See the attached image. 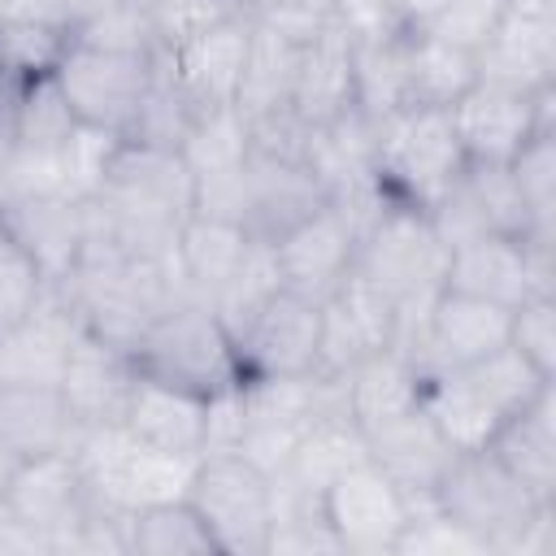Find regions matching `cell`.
Instances as JSON below:
<instances>
[{"mask_svg": "<svg viewBox=\"0 0 556 556\" xmlns=\"http://www.w3.org/2000/svg\"><path fill=\"white\" fill-rule=\"evenodd\" d=\"M543 387H552V378L504 343L482 361L421 374V408L456 452H478Z\"/></svg>", "mask_w": 556, "mask_h": 556, "instance_id": "obj_1", "label": "cell"}, {"mask_svg": "<svg viewBox=\"0 0 556 556\" xmlns=\"http://www.w3.org/2000/svg\"><path fill=\"white\" fill-rule=\"evenodd\" d=\"M130 361L135 374L204 400L243 382L239 348L217 321L208 300H182L165 308L156 321H148L143 334L130 343Z\"/></svg>", "mask_w": 556, "mask_h": 556, "instance_id": "obj_2", "label": "cell"}, {"mask_svg": "<svg viewBox=\"0 0 556 556\" xmlns=\"http://www.w3.org/2000/svg\"><path fill=\"white\" fill-rule=\"evenodd\" d=\"M400 313V330L426 313V304L443 291L447 269V243L430 226L421 208L382 204L374 222L356 235V261H352Z\"/></svg>", "mask_w": 556, "mask_h": 556, "instance_id": "obj_3", "label": "cell"}, {"mask_svg": "<svg viewBox=\"0 0 556 556\" xmlns=\"http://www.w3.org/2000/svg\"><path fill=\"white\" fill-rule=\"evenodd\" d=\"M460 169L465 152L447 109H400L374 126V178L391 204L430 213Z\"/></svg>", "mask_w": 556, "mask_h": 556, "instance_id": "obj_4", "label": "cell"}, {"mask_svg": "<svg viewBox=\"0 0 556 556\" xmlns=\"http://www.w3.org/2000/svg\"><path fill=\"white\" fill-rule=\"evenodd\" d=\"M74 460L96 504L135 513L161 500H187L200 456L156 452L139 443L122 421H104V426H83L74 443Z\"/></svg>", "mask_w": 556, "mask_h": 556, "instance_id": "obj_5", "label": "cell"}, {"mask_svg": "<svg viewBox=\"0 0 556 556\" xmlns=\"http://www.w3.org/2000/svg\"><path fill=\"white\" fill-rule=\"evenodd\" d=\"M456 526H465L486 552L500 556H517L521 534L534 526V517L547 508L543 500H534L500 460L491 447L478 452H456L443 469V478L434 482L430 495ZM556 504V500H552Z\"/></svg>", "mask_w": 556, "mask_h": 556, "instance_id": "obj_6", "label": "cell"}, {"mask_svg": "<svg viewBox=\"0 0 556 556\" xmlns=\"http://www.w3.org/2000/svg\"><path fill=\"white\" fill-rule=\"evenodd\" d=\"M187 504L208 526L222 556H265L274 530V478L239 452H204L195 460Z\"/></svg>", "mask_w": 556, "mask_h": 556, "instance_id": "obj_7", "label": "cell"}, {"mask_svg": "<svg viewBox=\"0 0 556 556\" xmlns=\"http://www.w3.org/2000/svg\"><path fill=\"white\" fill-rule=\"evenodd\" d=\"M152 56H156V48L152 52H109V48L70 39L52 78L83 126L126 139L135 126V113L143 104L148 78H152Z\"/></svg>", "mask_w": 556, "mask_h": 556, "instance_id": "obj_8", "label": "cell"}, {"mask_svg": "<svg viewBox=\"0 0 556 556\" xmlns=\"http://www.w3.org/2000/svg\"><path fill=\"white\" fill-rule=\"evenodd\" d=\"M443 291H460L500 308H517L526 295H552V243L521 235H478L447 248Z\"/></svg>", "mask_w": 556, "mask_h": 556, "instance_id": "obj_9", "label": "cell"}, {"mask_svg": "<svg viewBox=\"0 0 556 556\" xmlns=\"http://www.w3.org/2000/svg\"><path fill=\"white\" fill-rule=\"evenodd\" d=\"M447 113L465 165H508L539 130L552 126V87L526 96L495 83H473Z\"/></svg>", "mask_w": 556, "mask_h": 556, "instance_id": "obj_10", "label": "cell"}, {"mask_svg": "<svg viewBox=\"0 0 556 556\" xmlns=\"http://www.w3.org/2000/svg\"><path fill=\"white\" fill-rule=\"evenodd\" d=\"M321 517L339 552L382 556L395 552V539L408 521V495L365 456L321 491Z\"/></svg>", "mask_w": 556, "mask_h": 556, "instance_id": "obj_11", "label": "cell"}, {"mask_svg": "<svg viewBox=\"0 0 556 556\" xmlns=\"http://www.w3.org/2000/svg\"><path fill=\"white\" fill-rule=\"evenodd\" d=\"M478 83L539 96L556 70V0H504L491 39L473 52Z\"/></svg>", "mask_w": 556, "mask_h": 556, "instance_id": "obj_12", "label": "cell"}, {"mask_svg": "<svg viewBox=\"0 0 556 556\" xmlns=\"http://www.w3.org/2000/svg\"><path fill=\"white\" fill-rule=\"evenodd\" d=\"M400 313L395 304L352 265L348 278L334 287V295L321 304V348H317V374L343 378L356 361L369 352L395 348Z\"/></svg>", "mask_w": 556, "mask_h": 556, "instance_id": "obj_13", "label": "cell"}, {"mask_svg": "<svg viewBox=\"0 0 556 556\" xmlns=\"http://www.w3.org/2000/svg\"><path fill=\"white\" fill-rule=\"evenodd\" d=\"M83 313L65 282H48L43 300L13 326H0V382L61 387L70 348L83 334Z\"/></svg>", "mask_w": 556, "mask_h": 556, "instance_id": "obj_14", "label": "cell"}, {"mask_svg": "<svg viewBox=\"0 0 556 556\" xmlns=\"http://www.w3.org/2000/svg\"><path fill=\"white\" fill-rule=\"evenodd\" d=\"M269 248H274L282 291L326 304L356 261V226L334 204H321L317 213L295 222L287 235H278Z\"/></svg>", "mask_w": 556, "mask_h": 556, "instance_id": "obj_15", "label": "cell"}, {"mask_svg": "<svg viewBox=\"0 0 556 556\" xmlns=\"http://www.w3.org/2000/svg\"><path fill=\"white\" fill-rule=\"evenodd\" d=\"M243 378H287V374H317V348H321V304L274 291L265 308L248 321V330L235 339Z\"/></svg>", "mask_w": 556, "mask_h": 556, "instance_id": "obj_16", "label": "cell"}, {"mask_svg": "<svg viewBox=\"0 0 556 556\" xmlns=\"http://www.w3.org/2000/svg\"><path fill=\"white\" fill-rule=\"evenodd\" d=\"M321 204H330V200L304 161L269 156L256 148L248 152L243 187H239V226L252 239L274 243L278 235H287L295 222H304Z\"/></svg>", "mask_w": 556, "mask_h": 556, "instance_id": "obj_17", "label": "cell"}, {"mask_svg": "<svg viewBox=\"0 0 556 556\" xmlns=\"http://www.w3.org/2000/svg\"><path fill=\"white\" fill-rule=\"evenodd\" d=\"M0 500L17 517H26L35 530H43L52 539V552H61L70 530L91 508V495H87V482L78 473L74 452H52V456H35V460H17Z\"/></svg>", "mask_w": 556, "mask_h": 556, "instance_id": "obj_18", "label": "cell"}, {"mask_svg": "<svg viewBox=\"0 0 556 556\" xmlns=\"http://www.w3.org/2000/svg\"><path fill=\"white\" fill-rule=\"evenodd\" d=\"M248 48H252V22L248 17H222V22L204 26L200 35L182 39L178 48H169L174 74H178L195 113L235 104L239 78L248 65Z\"/></svg>", "mask_w": 556, "mask_h": 556, "instance_id": "obj_19", "label": "cell"}, {"mask_svg": "<svg viewBox=\"0 0 556 556\" xmlns=\"http://www.w3.org/2000/svg\"><path fill=\"white\" fill-rule=\"evenodd\" d=\"M122 426L139 443H148L156 452L204 456V443H208V400L135 374V382L126 391V404H122Z\"/></svg>", "mask_w": 556, "mask_h": 556, "instance_id": "obj_20", "label": "cell"}, {"mask_svg": "<svg viewBox=\"0 0 556 556\" xmlns=\"http://www.w3.org/2000/svg\"><path fill=\"white\" fill-rule=\"evenodd\" d=\"M78 434H83V421L74 417L61 387L0 382V447L13 460L74 452Z\"/></svg>", "mask_w": 556, "mask_h": 556, "instance_id": "obj_21", "label": "cell"}, {"mask_svg": "<svg viewBox=\"0 0 556 556\" xmlns=\"http://www.w3.org/2000/svg\"><path fill=\"white\" fill-rule=\"evenodd\" d=\"M365 447H369V460L408 500H430L434 495V482L443 478L447 460L456 456V447L439 434V426L426 417V408L400 413V417L365 430Z\"/></svg>", "mask_w": 556, "mask_h": 556, "instance_id": "obj_22", "label": "cell"}, {"mask_svg": "<svg viewBox=\"0 0 556 556\" xmlns=\"http://www.w3.org/2000/svg\"><path fill=\"white\" fill-rule=\"evenodd\" d=\"M135 382V361L126 348L83 330L78 343L70 348L65 374H61V391L74 408V417L83 426H104V421H122V404L126 391Z\"/></svg>", "mask_w": 556, "mask_h": 556, "instance_id": "obj_23", "label": "cell"}, {"mask_svg": "<svg viewBox=\"0 0 556 556\" xmlns=\"http://www.w3.org/2000/svg\"><path fill=\"white\" fill-rule=\"evenodd\" d=\"M495 460L543 504L556 500V395L543 387L521 413H513L486 443Z\"/></svg>", "mask_w": 556, "mask_h": 556, "instance_id": "obj_24", "label": "cell"}, {"mask_svg": "<svg viewBox=\"0 0 556 556\" xmlns=\"http://www.w3.org/2000/svg\"><path fill=\"white\" fill-rule=\"evenodd\" d=\"M352 104H356V87H352V43H348V35L330 22L321 35H313V39L300 48L291 113L313 130V126L334 122V117L348 113Z\"/></svg>", "mask_w": 556, "mask_h": 556, "instance_id": "obj_25", "label": "cell"}, {"mask_svg": "<svg viewBox=\"0 0 556 556\" xmlns=\"http://www.w3.org/2000/svg\"><path fill=\"white\" fill-rule=\"evenodd\" d=\"M0 222L30 248L43 265L48 282L70 278L83 256V200L74 195H22L13 200Z\"/></svg>", "mask_w": 556, "mask_h": 556, "instance_id": "obj_26", "label": "cell"}, {"mask_svg": "<svg viewBox=\"0 0 556 556\" xmlns=\"http://www.w3.org/2000/svg\"><path fill=\"white\" fill-rule=\"evenodd\" d=\"M343 400H348V417L361 430H374L400 413L421 408V369L400 348L369 352L343 374Z\"/></svg>", "mask_w": 556, "mask_h": 556, "instance_id": "obj_27", "label": "cell"}, {"mask_svg": "<svg viewBox=\"0 0 556 556\" xmlns=\"http://www.w3.org/2000/svg\"><path fill=\"white\" fill-rule=\"evenodd\" d=\"M369 447H365V430L348 417V413H330V417H317L304 439L295 443L291 460L274 473V486L278 491H295V495H308V500H321V491L343 473L352 469L356 460H365Z\"/></svg>", "mask_w": 556, "mask_h": 556, "instance_id": "obj_28", "label": "cell"}, {"mask_svg": "<svg viewBox=\"0 0 556 556\" xmlns=\"http://www.w3.org/2000/svg\"><path fill=\"white\" fill-rule=\"evenodd\" d=\"M300 48L295 39H287L282 30L252 22V48H248V65L239 78V96L235 109L248 126L291 113V91H295V65H300Z\"/></svg>", "mask_w": 556, "mask_h": 556, "instance_id": "obj_29", "label": "cell"}, {"mask_svg": "<svg viewBox=\"0 0 556 556\" xmlns=\"http://www.w3.org/2000/svg\"><path fill=\"white\" fill-rule=\"evenodd\" d=\"M478 83V56L430 30H408L404 43V96L408 109H452Z\"/></svg>", "mask_w": 556, "mask_h": 556, "instance_id": "obj_30", "label": "cell"}, {"mask_svg": "<svg viewBox=\"0 0 556 556\" xmlns=\"http://www.w3.org/2000/svg\"><path fill=\"white\" fill-rule=\"evenodd\" d=\"M248 243L252 235L239 226V222H226V217H204V213H191L178 230V269L191 287L195 300H213L226 278L239 269V261L248 256Z\"/></svg>", "mask_w": 556, "mask_h": 556, "instance_id": "obj_31", "label": "cell"}, {"mask_svg": "<svg viewBox=\"0 0 556 556\" xmlns=\"http://www.w3.org/2000/svg\"><path fill=\"white\" fill-rule=\"evenodd\" d=\"M74 130H78V117H74L70 100L61 96L56 78L52 74L30 78L26 83V96H22V122H17V152L13 156L61 169V156H65V143H70Z\"/></svg>", "mask_w": 556, "mask_h": 556, "instance_id": "obj_32", "label": "cell"}, {"mask_svg": "<svg viewBox=\"0 0 556 556\" xmlns=\"http://www.w3.org/2000/svg\"><path fill=\"white\" fill-rule=\"evenodd\" d=\"M130 552L135 556H222L208 526L187 500H161L130 513Z\"/></svg>", "mask_w": 556, "mask_h": 556, "instance_id": "obj_33", "label": "cell"}, {"mask_svg": "<svg viewBox=\"0 0 556 556\" xmlns=\"http://www.w3.org/2000/svg\"><path fill=\"white\" fill-rule=\"evenodd\" d=\"M278 287H282V282H278L274 248H269L265 239H252V243H248V256L239 261V269L226 278V287H222L208 304H213L217 321L226 326V334L239 339V334L248 330V321L265 308V300H269Z\"/></svg>", "mask_w": 556, "mask_h": 556, "instance_id": "obj_34", "label": "cell"}, {"mask_svg": "<svg viewBox=\"0 0 556 556\" xmlns=\"http://www.w3.org/2000/svg\"><path fill=\"white\" fill-rule=\"evenodd\" d=\"M513 187L521 195V208L530 217L534 243H552V204H556V130H539L513 161H508Z\"/></svg>", "mask_w": 556, "mask_h": 556, "instance_id": "obj_35", "label": "cell"}, {"mask_svg": "<svg viewBox=\"0 0 556 556\" xmlns=\"http://www.w3.org/2000/svg\"><path fill=\"white\" fill-rule=\"evenodd\" d=\"M395 552L400 556H491L434 500H408V521L395 539Z\"/></svg>", "mask_w": 556, "mask_h": 556, "instance_id": "obj_36", "label": "cell"}, {"mask_svg": "<svg viewBox=\"0 0 556 556\" xmlns=\"http://www.w3.org/2000/svg\"><path fill=\"white\" fill-rule=\"evenodd\" d=\"M48 291L43 265L30 256V248L0 222V326L22 321Z\"/></svg>", "mask_w": 556, "mask_h": 556, "instance_id": "obj_37", "label": "cell"}, {"mask_svg": "<svg viewBox=\"0 0 556 556\" xmlns=\"http://www.w3.org/2000/svg\"><path fill=\"white\" fill-rule=\"evenodd\" d=\"M70 35L39 22H0V65L17 78H43L56 70Z\"/></svg>", "mask_w": 556, "mask_h": 556, "instance_id": "obj_38", "label": "cell"}, {"mask_svg": "<svg viewBox=\"0 0 556 556\" xmlns=\"http://www.w3.org/2000/svg\"><path fill=\"white\" fill-rule=\"evenodd\" d=\"M508 348H517L534 369H543L552 378V365H556V304H552L547 291L526 295L508 313Z\"/></svg>", "mask_w": 556, "mask_h": 556, "instance_id": "obj_39", "label": "cell"}, {"mask_svg": "<svg viewBox=\"0 0 556 556\" xmlns=\"http://www.w3.org/2000/svg\"><path fill=\"white\" fill-rule=\"evenodd\" d=\"M117 143H122L117 135H109V130H96V126H83V122H78V130L70 135L65 156H61L65 191H70L74 200H91V195L100 191L104 169H109V161H113Z\"/></svg>", "mask_w": 556, "mask_h": 556, "instance_id": "obj_40", "label": "cell"}, {"mask_svg": "<svg viewBox=\"0 0 556 556\" xmlns=\"http://www.w3.org/2000/svg\"><path fill=\"white\" fill-rule=\"evenodd\" d=\"M500 13H504V0H443V9H439L421 30H430V35H439V39H447V43H460V48L478 52V48L491 39Z\"/></svg>", "mask_w": 556, "mask_h": 556, "instance_id": "obj_41", "label": "cell"}, {"mask_svg": "<svg viewBox=\"0 0 556 556\" xmlns=\"http://www.w3.org/2000/svg\"><path fill=\"white\" fill-rule=\"evenodd\" d=\"M0 556H52V539L0 500Z\"/></svg>", "mask_w": 556, "mask_h": 556, "instance_id": "obj_42", "label": "cell"}, {"mask_svg": "<svg viewBox=\"0 0 556 556\" xmlns=\"http://www.w3.org/2000/svg\"><path fill=\"white\" fill-rule=\"evenodd\" d=\"M30 78H17L0 65V165L17 152V122H22V96Z\"/></svg>", "mask_w": 556, "mask_h": 556, "instance_id": "obj_43", "label": "cell"}, {"mask_svg": "<svg viewBox=\"0 0 556 556\" xmlns=\"http://www.w3.org/2000/svg\"><path fill=\"white\" fill-rule=\"evenodd\" d=\"M382 4H387L408 30H421V26L443 9V0H382Z\"/></svg>", "mask_w": 556, "mask_h": 556, "instance_id": "obj_44", "label": "cell"}, {"mask_svg": "<svg viewBox=\"0 0 556 556\" xmlns=\"http://www.w3.org/2000/svg\"><path fill=\"white\" fill-rule=\"evenodd\" d=\"M61 4H65V26H70V35H74L78 26L104 17L109 9H117V4H126V0H61Z\"/></svg>", "mask_w": 556, "mask_h": 556, "instance_id": "obj_45", "label": "cell"}, {"mask_svg": "<svg viewBox=\"0 0 556 556\" xmlns=\"http://www.w3.org/2000/svg\"><path fill=\"white\" fill-rule=\"evenodd\" d=\"M13 465H17V460L0 447V495H4V486H9V478H13Z\"/></svg>", "mask_w": 556, "mask_h": 556, "instance_id": "obj_46", "label": "cell"}, {"mask_svg": "<svg viewBox=\"0 0 556 556\" xmlns=\"http://www.w3.org/2000/svg\"><path fill=\"white\" fill-rule=\"evenodd\" d=\"M4 4H9V0H0V17H4Z\"/></svg>", "mask_w": 556, "mask_h": 556, "instance_id": "obj_47", "label": "cell"}]
</instances>
